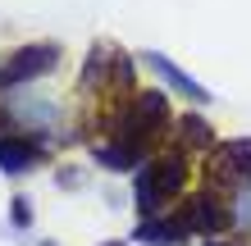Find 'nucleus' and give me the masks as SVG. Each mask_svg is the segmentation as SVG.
Returning <instances> with one entry per match:
<instances>
[{"mask_svg":"<svg viewBox=\"0 0 251 246\" xmlns=\"http://www.w3.org/2000/svg\"><path fill=\"white\" fill-rule=\"evenodd\" d=\"M210 246H242V242H210Z\"/></svg>","mask_w":251,"mask_h":246,"instance_id":"0eeeda50","label":"nucleus"},{"mask_svg":"<svg viewBox=\"0 0 251 246\" xmlns=\"http://www.w3.org/2000/svg\"><path fill=\"white\" fill-rule=\"evenodd\" d=\"M228 219H233V214L219 205V201L192 196V201H183V214H178L174 224H178L183 233H219V228H228Z\"/></svg>","mask_w":251,"mask_h":246,"instance_id":"7ed1b4c3","label":"nucleus"},{"mask_svg":"<svg viewBox=\"0 0 251 246\" xmlns=\"http://www.w3.org/2000/svg\"><path fill=\"white\" fill-rule=\"evenodd\" d=\"M178 128H183V141H187V146H205V141H210V133H205V123L197 119V114H187Z\"/></svg>","mask_w":251,"mask_h":246,"instance_id":"423d86ee","label":"nucleus"},{"mask_svg":"<svg viewBox=\"0 0 251 246\" xmlns=\"http://www.w3.org/2000/svg\"><path fill=\"white\" fill-rule=\"evenodd\" d=\"M41 155L37 141H27V137H0V169H9V173H19L27 169Z\"/></svg>","mask_w":251,"mask_h":246,"instance_id":"39448f33","label":"nucleus"},{"mask_svg":"<svg viewBox=\"0 0 251 246\" xmlns=\"http://www.w3.org/2000/svg\"><path fill=\"white\" fill-rule=\"evenodd\" d=\"M205 182L215 187H242L251 182V141H224L205 155Z\"/></svg>","mask_w":251,"mask_h":246,"instance_id":"f03ea898","label":"nucleus"},{"mask_svg":"<svg viewBox=\"0 0 251 246\" xmlns=\"http://www.w3.org/2000/svg\"><path fill=\"white\" fill-rule=\"evenodd\" d=\"M50 64H55V46H27V50H19L5 68H0V87H14V82H23V78H37V73H46Z\"/></svg>","mask_w":251,"mask_h":246,"instance_id":"20e7f679","label":"nucleus"},{"mask_svg":"<svg viewBox=\"0 0 251 246\" xmlns=\"http://www.w3.org/2000/svg\"><path fill=\"white\" fill-rule=\"evenodd\" d=\"M187 182V169H183V155H160V160L142 164L137 173V210L142 214H155L165 201H174Z\"/></svg>","mask_w":251,"mask_h":246,"instance_id":"f257e3e1","label":"nucleus"}]
</instances>
